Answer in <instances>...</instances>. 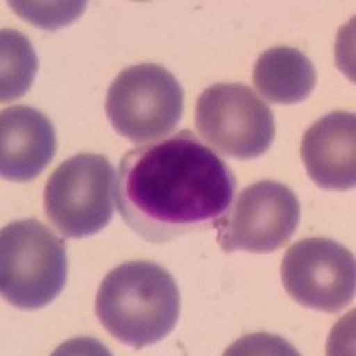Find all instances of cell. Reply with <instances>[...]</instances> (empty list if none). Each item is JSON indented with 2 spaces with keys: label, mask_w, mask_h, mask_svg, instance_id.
Returning a JSON list of instances; mask_svg holds the SVG:
<instances>
[{
  "label": "cell",
  "mask_w": 356,
  "mask_h": 356,
  "mask_svg": "<svg viewBox=\"0 0 356 356\" xmlns=\"http://www.w3.org/2000/svg\"><path fill=\"white\" fill-rule=\"evenodd\" d=\"M235 191L227 162L191 130H180L127 152L114 200L130 230L162 244L218 228Z\"/></svg>",
  "instance_id": "obj_1"
},
{
  "label": "cell",
  "mask_w": 356,
  "mask_h": 356,
  "mask_svg": "<svg viewBox=\"0 0 356 356\" xmlns=\"http://www.w3.org/2000/svg\"><path fill=\"white\" fill-rule=\"evenodd\" d=\"M102 326L134 349L157 344L180 317V292L170 271L155 262H125L102 280L95 301Z\"/></svg>",
  "instance_id": "obj_2"
},
{
  "label": "cell",
  "mask_w": 356,
  "mask_h": 356,
  "mask_svg": "<svg viewBox=\"0 0 356 356\" xmlns=\"http://www.w3.org/2000/svg\"><path fill=\"white\" fill-rule=\"evenodd\" d=\"M66 246L38 219L9 222L0 234V292L20 310L52 303L66 285Z\"/></svg>",
  "instance_id": "obj_3"
},
{
  "label": "cell",
  "mask_w": 356,
  "mask_h": 356,
  "mask_svg": "<svg viewBox=\"0 0 356 356\" xmlns=\"http://www.w3.org/2000/svg\"><path fill=\"white\" fill-rule=\"evenodd\" d=\"M106 113L113 129L129 141H159L173 134L182 120L184 89L164 66L134 65L111 84Z\"/></svg>",
  "instance_id": "obj_4"
},
{
  "label": "cell",
  "mask_w": 356,
  "mask_h": 356,
  "mask_svg": "<svg viewBox=\"0 0 356 356\" xmlns=\"http://www.w3.org/2000/svg\"><path fill=\"white\" fill-rule=\"evenodd\" d=\"M116 171L106 155L79 154L50 175L44 214L65 239H84L107 227L114 212Z\"/></svg>",
  "instance_id": "obj_5"
},
{
  "label": "cell",
  "mask_w": 356,
  "mask_h": 356,
  "mask_svg": "<svg viewBox=\"0 0 356 356\" xmlns=\"http://www.w3.org/2000/svg\"><path fill=\"white\" fill-rule=\"evenodd\" d=\"M196 130L211 150L250 161L275 143V114L250 86L214 84L196 102Z\"/></svg>",
  "instance_id": "obj_6"
},
{
  "label": "cell",
  "mask_w": 356,
  "mask_h": 356,
  "mask_svg": "<svg viewBox=\"0 0 356 356\" xmlns=\"http://www.w3.org/2000/svg\"><path fill=\"white\" fill-rule=\"evenodd\" d=\"M301 219L298 196L285 184L260 180L232 202L218 225V244L225 253H273L285 246Z\"/></svg>",
  "instance_id": "obj_7"
},
{
  "label": "cell",
  "mask_w": 356,
  "mask_h": 356,
  "mask_svg": "<svg viewBox=\"0 0 356 356\" xmlns=\"http://www.w3.org/2000/svg\"><path fill=\"white\" fill-rule=\"evenodd\" d=\"M282 284L301 307L337 314L355 300V257L333 239H301L285 253Z\"/></svg>",
  "instance_id": "obj_8"
},
{
  "label": "cell",
  "mask_w": 356,
  "mask_h": 356,
  "mask_svg": "<svg viewBox=\"0 0 356 356\" xmlns=\"http://www.w3.org/2000/svg\"><path fill=\"white\" fill-rule=\"evenodd\" d=\"M301 159L321 189L349 191L356 186V116L335 111L305 132Z\"/></svg>",
  "instance_id": "obj_9"
},
{
  "label": "cell",
  "mask_w": 356,
  "mask_h": 356,
  "mask_svg": "<svg viewBox=\"0 0 356 356\" xmlns=\"http://www.w3.org/2000/svg\"><path fill=\"white\" fill-rule=\"evenodd\" d=\"M57 150L56 129L34 107H8L0 114V175L9 182H31Z\"/></svg>",
  "instance_id": "obj_10"
},
{
  "label": "cell",
  "mask_w": 356,
  "mask_h": 356,
  "mask_svg": "<svg viewBox=\"0 0 356 356\" xmlns=\"http://www.w3.org/2000/svg\"><path fill=\"white\" fill-rule=\"evenodd\" d=\"M253 84L267 102L292 106L307 100L316 89L317 70L300 50L275 47L257 59Z\"/></svg>",
  "instance_id": "obj_11"
},
{
  "label": "cell",
  "mask_w": 356,
  "mask_h": 356,
  "mask_svg": "<svg viewBox=\"0 0 356 356\" xmlns=\"http://www.w3.org/2000/svg\"><path fill=\"white\" fill-rule=\"evenodd\" d=\"M38 72V57L27 36L15 29L0 33V100L13 102L24 97Z\"/></svg>",
  "instance_id": "obj_12"
},
{
  "label": "cell",
  "mask_w": 356,
  "mask_h": 356,
  "mask_svg": "<svg viewBox=\"0 0 356 356\" xmlns=\"http://www.w3.org/2000/svg\"><path fill=\"white\" fill-rule=\"evenodd\" d=\"M11 9L29 24L44 31H57L73 24L86 9V2H9Z\"/></svg>",
  "instance_id": "obj_13"
}]
</instances>
